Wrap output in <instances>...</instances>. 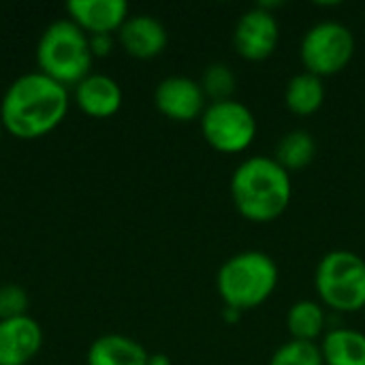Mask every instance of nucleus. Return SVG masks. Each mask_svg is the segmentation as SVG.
I'll use <instances>...</instances> for the list:
<instances>
[{
    "label": "nucleus",
    "instance_id": "obj_8",
    "mask_svg": "<svg viewBox=\"0 0 365 365\" xmlns=\"http://www.w3.org/2000/svg\"><path fill=\"white\" fill-rule=\"evenodd\" d=\"M280 43V21L265 2L244 11L233 28V47L246 60L269 58Z\"/></svg>",
    "mask_w": 365,
    "mask_h": 365
},
{
    "label": "nucleus",
    "instance_id": "obj_20",
    "mask_svg": "<svg viewBox=\"0 0 365 365\" xmlns=\"http://www.w3.org/2000/svg\"><path fill=\"white\" fill-rule=\"evenodd\" d=\"M235 83H237L235 73L227 62H212L210 66H205L203 77H201V88L205 96L212 101L233 98Z\"/></svg>",
    "mask_w": 365,
    "mask_h": 365
},
{
    "label": "nucleus",
    "instance_id": "obj_18",
    "mask_svg": "<svg viewBox=\"0 0 365 365\" xmlns=\"http://www.w3.org/2000/svg\"><path fill=\"white\" fill-rule=\"evenodd\" d=\"M317 156V139L306 128H293L280 137L274 150V158L289 171L306 169Z\"/></svg>",
    "mask_w": 365,
    "mask_h": 365
},
{
    "label": "nucleus",
    "instance_id": "obj_12",
    "mask_svg": "<svg viewBox=\"0 0 365 365\" xmlns=\"http://www.w3.org/2000/svg\"><path fill=\"white\" fill-rule=\"evenodd\" d=\"M120 83L105 73H88L73 86L75 105L92 118H109L122 107Z\"/></svg>",
    "mask_w": 365,
    "mask_h": 365
},
{
    "label": "nucleus",
    "instance_id": "obj_1",
    "mask_svg": "<svg viewBox=\"0 0 365 365\" xmlns=\"http://www.w3.org/2000/svg\"><path fill=\"white\" fill-rule=\"evenodd\" d=\"M68 105V88L36 68L6 86L0 98V122L17 139H38L62 124Z\"/></svg>",
    "mask_w": 365,
    "mask_h": 365
},
{
    "label": "nucleus",
    "instance_id": "obj_23",
    "mask_svg": "<svg viewBox=\"0 0 365 365\" xmlns=\"http://www.w3.org/2000/svg\"><path fill=\"white\" fill-rule=\"evenodd\" d=\"M242 314H244V312L237 310V308H231V306H225V308H222V319H225L227 323H231V325L240 323Z\"/></svg>",
    "mask_w": 365,
    "mask_h": 365
},
{
    "label": "nucleus",
    "instance_id": "obj_21",
    "mask_svg": "<svg viewBox=\"0 0 365 365\" xmlns=\"http://www.w3.org/2000/svg\"><path fill=\"white\" fill-rule=\"evenodd\" d=\"M28 306H30V297L24 287L15 282L0 284V321L28 314Z\"/></svg>",
    "mask_w": 365,
    "mask_h": 365
},
{
    "label": "nucleus",
    "instance_id": "obj_2",
    "mask_svg": "<svg viewBox=\"0 0 365 365\" xmlns=\"http://www.w3.org/2000/svg\"><path fill=\"white\" fill-rule=\"evenodd\" d=\"M231 199L237 212L252 222H272L282 216L293 197L291 173L274 156H248L231 175Z\"/></svg>",
    "mask_w": 365,
    "mask_h": 365
},
{
    "label": "nucleus",
    "instance_id": "obj_11",
    "mask_svg": "<svg viewBox=\"0 0 365 365\" xmlns=\"http://www.w3.org/2000/svg\"><path fill=\"white\" fill-rule=\"evenodd\" d=\"M118 41L128 56L135 58H154L165 51L169 43V32L165 24L150 13L128 15L118 30Z\"/></svg>",
    "mask_w": 365,
    "mask_h": 365
},
{
    "label": "nucleus",
    "instance_id": "obj_26",
    "mask_svg": "<svg viewBox=\"0 0 365 365\" xmlns=\"http://www.w3.org/2000/svg\"><path fill=\"white\" fill-rule=\"evenodd\" d=\"M364 310H365V308H364Z\"/></svg>",
    "mask_w": 365,
    "mask_h": 365
},
{
    "label": "nucleus",
    "instance_id": "obj_24",
    "mask_svg": "<svg viewBox=\"0 0 365 365\" xmlns=\"http://www.w3.org/2000/svg\"><path fill=\"white\" fill-rule=\"evenodd\" d=\"M148 365H171V359L165 353H154V355H150Z\"/></svg>",
    "mask_w": 365,
    "mask_h": 365
},
{
    "label": "nucleus",
    "instance_id": "obj_14",
    "mask_svg": "<svg viewBox=\"0 0 365 365\" xmlns=\"http://www.w3.org/2000/svg\"><path fill=\"white\" fill-rule=\"evenodd\" d=\"M150 353L130 336L105 334L98 336L86 355L88 365H148Z\"/></svg>",
    "mask_w": 365,
    "mask_h": 365
},
{
    "label": "nucleus",
    "instance_id": "obj_9",
    "mask_svg": "<svg viewBox=\"0 0 365 365\" xmlns=\"http://www.w3.org/2000/svg\"><path fill=\"white\" fill-rule=\"evenodd\" d=\"M154 103L160 113L178 122H190L201 118L207 107V96L201 88V81L188 75H169L156 83Z\"/></svg>",
    "mask_w": 365,
    "mask_h": 365
},
{
    "label": "nucleus",
    "instance_id": "obj_7",
    "mask_svg": "<svg viewBox=\"0 0 365 365\" xmlns=\"http://www.w3.org/2000/svg\"><path fill=\"white\" fill-rule=\"evenodd\" d=\"M199 122L205 141L225 154L248 150L257 137V118L252 109L237 98L210 101Z\"/></svg>",
    "mask_w": 365,
    "mask_h": 365
},
{
    "label": "nucleus",
    "instance_id": "obj_10",
    "mask_svg": "<svg viewBox=\"0 0 365 365\" xmlns=\"http://www.w3.org/2000/svg\"><path fill=\"white\" fill-rule=\"evenodd\" d=\"M43 346V329L30 314L0 321V365L30 364Z\"/></svg>",
    "mask_w": 365,
    "mask_h": 365
},
{
    "label": "nucleus",
    "instance_id": "obj_22",
    "mask_svg": "<svg viewBox=\"0 0 365 365\" xmlns=\"http://www.w3.org/2000/svg\"><path fill=\"white\" fill-rule=\"evenodd\" d=\"M115 45V36L109 32H98V34H90V51L92 56H107Z\"/></svg>",
    "mask_w": 365,
    "mask_h": 365
},
{
    "label": "nucleus",
    "instance_id": "obj_16",
    "mask_svg": "<svg viewBox=\"0 0 365 365\" xmlns=\"http://www.w3.org/2000/svg\"><path fill=\"white\" fill-rule=\"evenodd\" d=\"M284 103L295 115H312L325 103V83L323 77L302 71L295 73L284 88Z\"/></svg>",
    "mask_w": 365,
    "mask_h": 365
},
{
    "label": "nucleus",
    "instance_id": "obj_6",
    "mask_svg": "<svg viewBox=\"0 0 365 365\" xmlns=\"http://www.w3.org/2000/svg\"><path fill=\"white\" fill-rule=\"evenodd\" d=\"M355 56V34L338 19H321L312 24L299 45V58L306 71L327 77L349 66Z\"/></svg>",
    "mask_w": 365,
    "mask_h": 365
},
{
    "label": "nucleus",
    "instance_id": "obj_19",
    "mask_svg": "<svg viewBox=\"0 0 365 365\" xmlns=\"http://www.w3.org/2000/svg\"><path fill=\"white\" fill-rule=\"evenodd\" d=\"M269 365H325V359L317 342L291 338L274 351Z\"/></svg>",
    "mask_w": 365,
    "mask_h": 365
},
{
    "label": "nucleus",
    "instance_id": "obj_3",
    "mask_svg": "<svg viewBox=\"0 0 365 365\" xmlns=\"http://www.w3.org/2000/svg\"><path fill=\"white\" fill-rule=\"evenodd\" d=\"M278 282V263L263 250L235 252L220 265L216 274V289L222 304L242 312L265 304L276 291Z\"/></svg>",
    "mask_w": 365,
    "mask_h": 365
},
{
    "label": "nucleus",
    "instance_id": "obj_15",
    "mask_svg": "<svg viewBox=\"0 0 365 365\" xmlns=\"http://www.w3.org/2000/svg\"><path fill=\"white\" fill-rule=\"evenodd\" d=\"M325 365H365V334L353 327H331L321 340Z\"/></svg>",
    "mask_w": 365,
    "mask_h": 365
},
{
    "label": "nucleus",
    "instance_id": "obj_5",
    "mask_svg": "<svg viewBox=\"0 0 365 365\" xmlns=\"http://www.w3.org/2000/svg\"><path fill=\"white\" fill-rule=\"evenodd\" d=\"M314 289L325 308L359 312L365 308V259L353 250H329L314 272Z\"/></svg>",
    "mask_w": 365,
    "mask_h": 365
},
{
    "label": "nucleus",
    "instance_id": "obj_13",
    "mask_svg": "<svg viewBox=\"0 0 365 365\" xmlns=\"http://www.w3.org/2000/svg\"><path fill=\"white\" fill-rule=\"evenodd\" d=\"M66 13L88 34H113L130 15L124 0H71L66 2Z\"/></svg>",
    "mask_w": 365,
    "mask_h": 365
},
{
    "label": "nucleus",
    "instance_id": "obj_17",
    "mask_svg": "<svg viewBox=\"0 0 365 365\" xmlns=\"http://www.w3.org/2000/svg\"><path fill=\"white\" fill-rule=\"evenodd\" d=\"M325 325H327V314L321 302L299 299L287 312V329L295 340L317 342L321 336H325Z\"/></svg>",
    "mask_w": 365,
    "mask_h": 365
},
{
    "label": "nucleus",
    "instance_id": "obj_25",
    "mask_svg": "<svg viewBox=\"0 0 365 365\" xmlns=\"http://www.w3.org/2000/svg\"><path fill=\"white\" fill-rule=\"evenodd\" d=\"M2 130H4V126H2V122H0V143H2Z\"/></svg>",
    "mask_w": 365,
    "mask_h": 365
},
{
    "label": "nucleus",
    "instance_id": "obj_4",
    "mask_svg": "<svg viewBox=\"0 0 365 365\" xmlns=\"http://www.w3.org/2000/svg\"><path fill=\"white\" fill-rule=\"evenodd\" d=\"M90 34L79 28L71 17H62L45 26L36 43L38 71L60 81L75 86L90 73L92 66Z\"/></svg>",
    "mask_w": 365,
    "mask_h": 365
}]
</instances>
